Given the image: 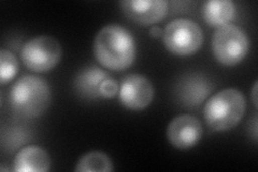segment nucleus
I'll use <instances>...</instances> for the list:
<instances>
[{
  "mask_svg": "<svg viewBox=\"0 0 258 172\" xmlns=\"http://www.w3.org/2000/svg\"><path fill=\"white\" fill-rule=\"evenodd\" d=\"M118 98L126 109L141 111L148 108L154 99V86L149 78L139 73H133L122 80Z\"/></svg>",
  "mask_w": 258,
  "mask_h": 172,
  "instance_id": "obj_7",
  "label": "nucleus"
},
{
  "mask_svg": "<svg viewBox=\"0 0 258 172\" xmlns=\"http://www.w3.org/2000/svg\"><path fill=\"white\" fill-rule=\"evenodd\" d=\"M245 110L243 93L236 88H226L209 98L204 106V118L207 125L215 132H227L239 124Z\"/></svg>",
  "mask_w": 258,
  "mask_h": 172,
  "instance_id": "obj_3",
  "label": "nucleus"
},
{
  "mask_svg": "<svg viewBox=\"0 0 258 172\" xmlns=\"http://www.w3.org/2000/svg\"><path fill=\"white\" fill-rule=\"evenodd\" d=\"M256 91H257V82H255V84H254V88H253V102H254V105L256 106L257 108V100H256V96H257V94H256Z\"/></svg>",
  "mask_w": 258,
  "mask_h": 172,
  "instance_id": "obj_18",
  "label": "nucleus"
},
{
  "mask_svg": "<svg viewBox=\"0 0 258 172\" xmlns=\"http://www.w3.org/2000/svg\"><path fill=\"white\" fill-rule=\"evenodd\" d=\"M94 55L102 67L123 71L136 59V42L132 32L116 23L102 27L94 40Z\"/></svg>",
  "mask_w": 258,
  "mask_h": 172,
  "instance_id": "obj_1",
  "label": "nucleus"
},
{
  "mask_svg": "<svg viewBox=\"0 0 258 172\" xmlns=\"http://www.w3.org/2000/svg\"><path fill=\"white\" fill-rule=\"evenodd\" d=\"M167 50L176 56H190L197 53L204 43V32L196 22L176 19L166 26L163 34Z\"/></svg>",
  "mask_w": 258,
  "mask_h": 172,
  "instance_id": "obj_5",
  "label": "nucleus"
},
{
  "mask_svg": "<svg viewBox=\"0 0 258 172\" xmlns=\"http://www.w3.org/2000/svg\"><path fill=\"white\" fill-rule=\"evenodd\" d=\"M19 71V62L10 51H0V82L2 84L9 83Z\"/></svg>",
  "mask_w": 258,
  "mask_h": 172,
  "instance_id": "obj_15",
  "label": "nucleus"
},
{
  "mask_svg": "<svg viewBox=\"0 0 258 172\" xmlns=\"http://www.w3.org/2000/svg\"><path fill=\"white\" fill-rule=\"evenodd\" d=\"M119 5L127 18L139 25H153L163 21L169 10L166 0H124Z\"/></svg>",
  "mask_w": 258,
  "mask_h": 172,
  "instance_id": "obj_9",
  "label": "nucleus"
},
{
  "mask_svg": "<svg viewBox=\"0 0 258 172\" xmlns=\"http://www.w3.org/2000/svg\"><path fill=\"white\" fill-rule=\"evenodd\" d=\"M203 16L210 26L219 28L235 19L236 6L230 0H211L204 4Z\"/></svg>",
  "mask_w": 258,
  "mask_h": 172,
  "instance_id": "obj_13",
  "label": "nucleus"
},
{
  "mask_svg": "<svg viewBox=\"0 0 258 172\" xmlns=\"http://www.w3.org/2000/svg\"><path fill=\"white\" fill-rule=\"evenodd\" d=\"M110 77V73L100 67L87 66L77 73L74 80V87L77 94L84 99H101L100 87L103 81Z\"/></svg>",
  "mask_w": 258,
  "mask_h": 172,
  "instance_id": "obj_11",
  "label": "nucleus"
},
{
  "mask_svg": "<svg viewBox=\"0 0 258 172\" xmlns=\"http://www.w3.org/2000/svg\"><path fill=\"white\" fill-rule=\"evenodd\" d=\"M213 89L212 82L201 73H190L180 80L176 86V96L182 105L186 108H197Z\"/></svg>",
  "mask_w": 258,
  "mask_h": 172,
  "instance_id": "obj_10",
  "label": "nucleus"
},
{
  "mask_svg": "<svg viewBox=\"0 0 258 172\" xmlns=\"http://www.w3.org/2000/svg\"><path fill=\"white\" fill-rule=\"evenodd\" d=\"M163 34H164V30L161 29L160 27H157V26H153L151 29H150V36L152 38H159V37H163Z\"/></svg>",
  "mask_w": 258,
  "mask_h": 172,
  "instance_id": "obj_17",
  "label": "nucleus"
},
{
  "mask_svg": "<svg viewBox=\"0 0 258 172\" xmlns=\"http://www.w3.org/2000/svg\"><path fill=\"white\" fill-rule=\"evenodd\" d=\"M119 92V84L115 79L112 77L108 78L103 81V83L100 87V96L103 99H111L118 95Z\"/></svg>",
  "mask_w": 258,
  "mask_h": 172,
  "instance_id": "obj_16",
  "label": "nucleus"
},
{
  "mask_svg": "<svg viewBox=\"0 0 258 172\" xmlns=\"http://www.w3.org/2000/svg\"><path fill=\"white\" fill-rule=\"evenodd\" d=\"M50 168V156L44 149L38 145L23 147L13 160V170L16 172H46Z\"/></svg>",
  "mask_w": 258,
  "mask_h": 172,
  "instance_id": "obj_12",
  "label": "nucleus"
},
{
  "mask_svg": "<svg viewBox=\"0 0 258 172\" xmlns=\"http://www.w3.org/2000/svg\"><path fill=\"white\" fill-rule=\"evenodd\" d=\"M114 170L112 160L106 153L93 151L84 154L75 168L78 172H110Z\"/></svg>",
  "mask_w": 258,
  "mask_h": 172,
  "instance_id": "obj_14",
  "label": "nucleus"
},
{
  "mask_svg": "<svg viewBox=\"0 0 258 172\" xmlns=\"http://www.w3.org/2000/svg\"><path fill=\"white\" fill-rule=\"evenodd\" d=\"M212 53L224 66L232 67L243 61L249 50L246 32L239 26L227 24L216 28L212 37Z\"/></svg>",
  "mask_w": 258,
  "mask_h": 172,
  "instance_id": "obj_4",
  "label": "nucleus"
},
{
  "mask_svg": "<svg viewBox=\"0 0 258 172\" xmlns=\"http://www.w3.org/2000/svg\"><path fill=\"white\" fill-rule=\"evenodd\" d=\"M203 137L200 121L189 114L174 118L167 127V138L177 150H188L195 146Z\"/></svg>",
  "mask_w": 258,
  "mask_h": 172,
  "instance_id": "obj_8",
  "label": "nucleus"
},
{
  "mask_svg": "<svg viewBox=\"0 0 258 172\" xmlns=\"http://www.w3.org/2000/svg\"><path fill=\"white\" fill-rule=\"evenodd\" d=\"M51 88L47 82L37 76H24L10 91V103L18 116L26 119L41 117L51 103Z\"/></svg>",
  "mask_w": 258,
  "mask_h": 172,
  "instance_id": "obj_2",
  "label": "nucleus"
},
{
  "mask_svg": "<svg viewBox=\"0 0 258 172\" xmlns=\"http://www.w3.org/2000/svg\"><path fill=\"white\" fill-rule=\"evenodd\" d=\"M62 47L51 36H39L28 40L21 50L25 66L35 72H47L57 66L61 60Z\"/></svg>",
  "mask_w": 258,
  "mask_h": 172,
  "instance_id": "obj_6",
  "label": "nucleus"
}]
</instances>
